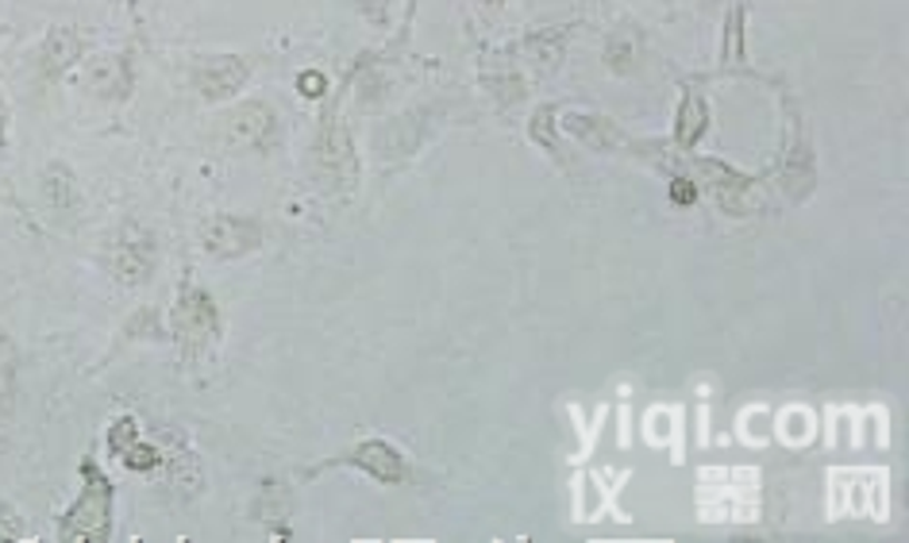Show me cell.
Wrapping results in <instances>:
<instances>
[{
	"instance_id": "obj_1",
	"label": "cell",
	"mask_w": 909,
	"mask_h": 543,
	"mask_svg": "<svg viewBox=\"0 0 909 543\" xmlns=\"http://www.w3.org/2000/svg\"><path fill=\"white\" fill-rule=\"evenodd\" d=\"M92 490L78 501L70 516L62 521V536L66 540H100L108 532V486L92 466H86Z\"/></svg>"
},
{
	"instance_id": "obj_2",
	"label": "cell",
	"mask_w": 909,
	"mask_h": 543,
	"mask_svg": "<svg viewBox=\"0 0 909 543\" xmlns=\"http://www.w3.org/2000/svg\"><path fill=\"white\" fill-rule=\"evenodd\" d=\"M197 89L205 93L208 100L216 97H232L243 89V81H247V62L235 55H221V58H208V62L197 66Z\"/></svg>"
},
{
	"instance_id": "obj_3",
	"label": "cell",
	"mask_w": 909,
	"mask_h": 543,
	"mask_svg": "<svg viewBox=\"0 0 909 543\" xmlns=\"http://www.w3.org/2000/svg\"><path fill=\"white\" fill-rule=\"evenodd\" d=\"M258 239H263L258 224L240 220V216H216L205 228V247L213 255H243V250H255Z\"/></svg>"
},
{
	"instance_id": "obj_4",
	"label": "cell",
	"mask_w": 909,
	"mask_h": 543,
	"mask_svg": "<svg viewBox=\"0 0 909 543\" xmlns=\"http://www.w3.org/2000/svg\"><path fill=\"white\" fill-rule=\"evenodd\" d=\"M216 324H221V316H216V305L208 300L201 289H189L182 300H178V336L182 344H205V339H213Z\"/></svg>"
},
{
	"instance_id": "obj_5",
	"label": "cell",
	"mask_w": 909,
	"mask_h": 543,
	"mask_svg": "<svg viewBox=\"0 0 909 543\" xmlns=\"http://www.w3.org/2000/svg\"><path fill=\"white\" fill-rule=\"evenodd\" d=\"M113 266L120 282H143L150 274V266H155V244H150L143 231H131V236L116 247Z\"/></svg>"
},
{
	"instance_id": "obj_6",
	"label": "cell",
	"mask_w": 909,
	"mask_h": 543,
	"mask_svg": "<svg viewBox=\"0 0 909 543\" xmlns=\"http://www.w3.org/2000/svg\"><path fill=\"white\" fill-rule=\"evenodd\" d=\"M274 131V116L263 105H247L227 120V136L235 147H263Z\"/></svg>"
},
{
	"instance_id": "obj_7",
	"label": "cell",
	"mask_w": 909,
	"mask_h": 543,
	"mask_svg": "<svg viewBox=\"0 0 909 543\" xmlns=\"http://www.w3.org/2000/svg\"><path fill=\"white\" fill-rule=\"evenodd\" d=\"M359 466H366L370 474H378V478H385V482H398L401 474H405V463H401V455L393 447H385V444H366V447H359Z\"/></svg>"
},
{
	"instance_id": "obj_8",
	"label": "cell",
	"mask_w": 909,
	"mask_h": 543,
	"mask_svg": "<svg viewBox=\"0 0 909 543\" xmlns=\"http://www.w3.org/2000/svg\"><path fill=\"white\" fill-rule=\"evenodd\" d=\"M74 58H78V39H74L70 31H50V39H47V66H50V70H62V66H70Z\"/></svg>"
},
{
	"instance_id": "obj_9",
	"label": "cell",
	"mask_w": 909,
	"mask_h": 543,
	"mask_svg": "<svg viewBox=\"0 0 909 543\" xmlns=\"http://www.w3.org/2000/svg\"><path fill=\"white\" fill-rule=\"evenodd\" d=\"M92 86L100 89V93H120L124 89V70L116 58H105V62L97 66V73H92Z\"/></svg>"
},
{
	"instance_id": "obj_10",
	"label": "cell",
	"mask_w": 909,
	"mask_h": 543,
	"mask_svg": "<svg viewBox=\"0 0 909 543\" xmlns=\"http://www.w3.org/2000/svg\"><path fill=\"white\" fill-rule=\"evenodd\" d=\"M697 120H702V105H697V100L690 97V100H686V131H682V139H686V144L697 136V131H702V124H697Z\"/></svg>"
},
{
	"instance_id": "obj_11",
	"label": "cell",
	"mask_w": 909,
	"mask_h": 543,
	"mask_svg": "<svg viewBox=\"0 0 909 543\" xmlns=\"http://www.w3.org/2000/svg\"><path fill=\"white\" fill-rule=\"evenodd\" d=\"M155 463H158V455L150 447H131L128 451V466H136V471H150Z\"/></svg>"
},
{
	"instance_id": "obj_12",
	"label": "cell",
	"mask_w": 909,
	"mask_h": 543,
	"mask_svg": "<svg viewBox=\"0 0 909 543\" xmlns=\"http://www.w3.org/2000/svg\"><path fill=\"white\" fill-rule=\"evenodd\" d=\"M297 89H301L305 97H320V93H324V78H320L316 70H313V73H301V78H297Z\"/></svg>"
},
{
	"instance_id": "obj_13",
	"label": "cell",
	"mask_w": 909,
	"mask_h": 543,
	"mask_svg": "<svg viewBox=\"0 0 909 543\" xmlns=\"http://www.w3.org/2000/svg\"><path fill=\"white\" fill-rule=\"evenodd\" d=\"M131 432H136V428H131V421H120V424H116V428H113V447H116V451H124V447L136 444V436H131Z\"/></svg>"
},
{
	"instance_id": "obj_14",
	"label": "cell",
	"mask_w": 909,
	"mask_h": 543,
	"mask_svg": "<svg viewBox=\"0 0 909 543\" xmlns=\"http://www.w3.org/2000/svg\"><path fill=\"white\" fill-rule=\"evenodd\" d=\"M675 200H682V205H690V200H694V189H690V181H675Z\"/></svg>"
},
{
	"instance_id": "obj_15",
	"label": "cell",
	"mask_w": 909,
	"mask_h": 543,
	"mask_svg": "<svg viewBox=\"0 0 909 543\" xmlns=\"http://www.w3.org/2000/svg\"><path fill=\"white\" fill-rule=\"evenodd\" d=\"M359 4L366 8V12H374V16H382V8H385V0H359Z\"/></svg>"
},
{
	"instance_id": "obj_16",
	"label": "cell",
	"mask_w": 909,
	"mask_h": 543,
	"mask_svg": "<svg viewBox=\"0 0 909 543\" xmlns=\"http://www.w3.org/2000/svg\"><path fill=\"white\" fill-rule=\"evenodd\" d=\"M486 4H498V0H486Z\"/></svg>"
}]
</instances>
